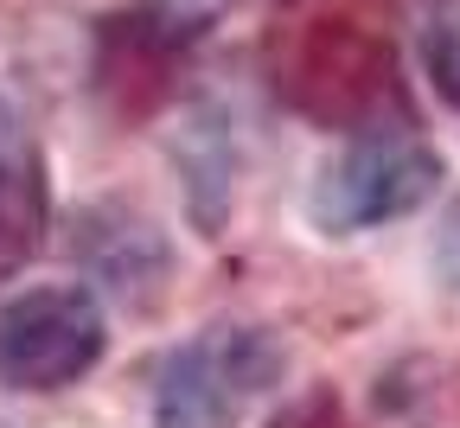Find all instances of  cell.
<instances>
[{"label": "cell", "instance_id": "4", "mask_svg": "<svg viewBox=\"0 0 460 428\" xmlns=\"http://www.w3.org/2000/svg\"><path fill=\"white\" fill-rule=\"evenodd\" d=\"M102 308L90 288H32L0 308V384L7 390H65L102 358Z\"/></svg>", "mask_w": 460, "mask_h": 428}, {"label": "cell", "instance_id": "5", "mask_svg": "<svg viewBox=\"0 0 460 428\" xmlns=\"http://www.w3.org/2000/svg\"><path fill=\"white\" fill-rule=\"evenodd\" d=\"M186 39H192L186 20H166V13H122V20H109L102 26V65H96L102 96L122 115H147L166 96Z\"/></svg>", "mask_w": 460, "mask_h": 428}, {"label": "cell", "instance_id": "8", "mask_svg": "<svg viewBox=\"0 0 460 428\" xmlns=\"http://www.w3.org/2000/svg\"><path fill=\"white\" fill-rule=\"evenodd\" d=\"M180 166H186V205L205 230L224 224V199H230V135H224V115L205 103L192 109L186 135H180Z\"/></svg>", "mask_w": 460, "mask_h": 428}, {"label": "cell", "instance_id": "1", "mask_svg": "<svg viewBox=\"0 0 460 428\" xmlns=\"http://www.w3.org/2000/svg\"><path fill=\"white\" fill-rule=\"evenodd\" d=\"M275 90L301 115L326 121V129H402L410 103H402L396 51L352 26V20H307L275 45Z\"/></svg>", "mask_w": 460, "mask_h": 428}, {"label": "cell", "instance_id": "10", "mask_svg": "<svg viewBox=\"0 0 460 428\" xmlns=\"http://www.w3.org/2000/svg\"><path fill=\"white\" fill-rule=\"evenodd\" d=\"M275 428H339V415H332V403L320 397V403H301L295 415H281Z\"/></svg>", "mask_w": 460, "mask_h": 428}, {"label": "cell", "instance_id": "3", "mask_svg": "<svg viewBox=\"0 0 460 428\" xmlns=\"http://www.w3.org/2000/svg\"><path fill=\"white\" fill-rule=\"evenodd\" d=\"M435 186H441V154L402 121V129L352 135V147L320 166L307 211L326 236H352V230H371V224L416 211Z\"/></svg>", "mask_w": 460, "mask_h": 428}, {"label": "cell", "instance_id": "2", "mask_svg": "<svg viewBox=\"0 0 460 428\" xmlns=\"http://www.w3.org/2000/svg\"><path fill=\"white\" fill-rule=\"evenodd\" d=\"M288 371L269 326H205L154 371V428H237Z\"/></svg>", "mask_w": 460, "mask_h": 428}, {"label": "cell", "instance_id": "6", "mask_svg": "<svg viewBox=\"0 0 460 428\" xmlns=\"http://www.w3.org/2000/svg\"><path fill=\"white\" fill-rule=\"evenodd\" d=\"M45 154L13 96L0 90V275H13L45 236Z\"/></svg>", "mask_w": 460, "mask_h": 428}, {"label": "cell", "instance_id": "9", "mask_svg": "<svg viewBox=\"0 0 460 428\" xmlns=\"http://www.w3.org/2000/svg\"><path fill=\"white\" fill-rule=\"evenodd\" d=\"M422 58H429V77H435V90H441V96L460 109V26H454V20H441V26L429 32Z\"/></svg>", "mask_w": 460, "mask_h": 428}, {"label": "cell", "instance_id": "7", "mask_svg": "<svg viewBox=\"0 0 460 428\" xmlns=\"http://www.w3.org/2000/svg\"><path fill=\"white\" fill-rule=\"evenodd\" d=\"M84 263L109 281L122 288L128 300H141V288H154V275H166V243L154 236L147 218H128V211H90L84 218Z\"/></svg>", "mask_w": 460, "mask_h": 428}]
</instances>
